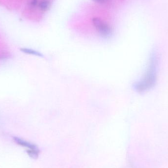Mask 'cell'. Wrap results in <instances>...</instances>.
I'll list each match as a JSON object with an SVG mask.
<instances>
[{"label": "cell", "mask_w": 168, "mask_h": 168, "mask_svg": "<svg viewBox=\"0 0 168 168\" xmlns=\"http://www.w3.org/2000/svg\"><path fill=\"white\" fill-rule=\"evenodd\" d=\"M50 6L49 0H42L40 3V8L42 11L45 12L48 10Z\"/></svg>", "instance_id": "cell-5"}, {"label": "cell", "mask_w": 168, "mask_h": 168, "mask_svg": "<svg viewBox=\"0 0 168 168\" xmlns=\"http://www.w3.org/2000/svg\"><path fill=\"white\" fill-rule=\"evenodd\" d=\"M92 24L98 32L104 38H108L112 35V30L111 27L100 18H92Z\"/></svg>", "instance_id": "cell-3"}, {"label": "cell", "mask_w": 168, "mask_h": 168, "mask_svg": "<svg viewBox=\"0 0 168 168\" xmlns=\"http://www.w3.org/2000/svg\"><path fill=\"white\" fill-rule=\"evenodd\" d=\"M38 0H32L31 4L32 6H36L38 4Z\"/></svg>", "instance_id": "cell-6"}, {"label": "cell", "mask_w": 168, "mask_h": 168, "mask_svg": "<svg viewBox=\"0 0 168 168\" xmlns=\"http://www.w3.org/2000/svg\"><path fill=\"white\" fill-rule=\"evenodd\" d=\"M92 1H94L96 2V3H105L107 1V0H92Z\"/></svg>", "instance_id": "cell-7"}, {"label": "cell", "mask_w": 168, "mask_h": 168, "mask_svg": "<svg viewBox=\"0 0 168 168\" xmlns=\"http://www.w3.org/2000/svg\"><path fill=\"white\" fill-rule=\"evenodd\" d=\"M20 51L23 53L33 55H35V56H39V57L42 56V55L38 51H35V50L31 49H29V48H21Z\"/></svg>", "instance_id": "cell-4"}, {"label": "cell", "mask_w": 168, "mask_h": 168, "mask_svg": "<svg viewBox=\"0 0 168 168\" xmlns=\"http://www.w3.org/2000/svg\"><path fill=\"white\" fill-rule=\"evenodd\" d=\"M13 139L18 145L28 148L27 152L29 156L33 159H36L38 157L40 150L36 145L18 137H14Z\"/></svg>", "instance_id": "cell-2"}, {"label": "cell", "mask_w": 168, "mask_h": 168, "mask_svg": "<svg viewBox=\"0 0 168 168\" xmlns=\"http://www.w3.org/2000/svg\"><path fill=\"white\" fill-rule=\"evenodd\" d=\"M159 56L155 50L150 53L144 74L134 84V89L139 92H145L152 89L156 85L158 68Z\"/></svg>", "instance_id": "cell-1"}]
</instances>
